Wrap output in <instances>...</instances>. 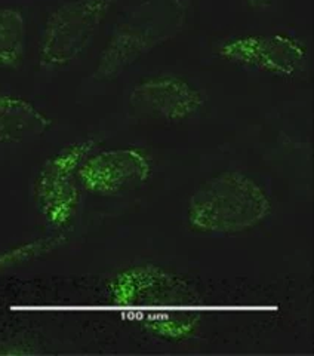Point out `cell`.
I'll return each mask as SVG.
<instances>
[{
  "mask_svg": "<svg viewBox=\"0 0 314 356\" xmlns=\"http://www.w3.org/2000/svg\"><path fill=\"white\" fill-rule=\"evenodd\" d=\"M123 316L170 341L193 337L200 325L196 294L184 280L154 264L133 266L108 284Z\"/></svg>",
  "mask_w": 314,
  "mask_h": 356,
  "instance_id": "1",
  "label": "cell"
},
{
  "mask_svg": "<svg viewBox=\"0 0 314 356\" xmlns=\"http://www.w3.org/2000/svg\"><path fill=\"white\" fill-rule=\"evenodd\" d=\"M190 0H145L132 6L120 21L101 52L95 81H111L132 64L185 29Z\"/></svg>",
  "mask_w": 314,
  "mask_h": 356,
  "instance_id": "2",
  "label": "cell"
},
{
  "mask_svg": "<svg viewBox=\"0 0 314 356\" xmlns=\"http://www.w3.org/2000/svg\"><path fill=\"white\" fill-rule=\"evenodd\" d=\"M272 211V202L252 178L226 171L201 184L188 200L190 227L209 235H233L249 230Z\"/></svg>",
  "mask_w": 314,
  "mask_h": 356,
  "instance_id": "3",
  "label": "cell"
},
{
  "mask_svg": "<svg viewBox=\"0 0 314 356\" xmlns=\"http://www.w3.org/2000/svg\"><path fill=\"white\" fill-rule=\"evenodd\" d=\"M115 0H73L53 9L44 22L39 63L44 69L72 64L94 39Z\"/></svg>",
  "mask_w": 314,
  "mask_h": 356,
  "instance_id": "4",
  "label": "cell"
},
{
  "mask_svg": "<svg viewBox=\"0 0 314 356\" xmlns=\"http://www.w3.org/2000/svg\"><path fill=\"white\" fill-rule=\"evenodd\" d=\"M95 143L94 138L76 141L43 163L35 181V197L42 216L51 226L63 229L73 221L81 202L77 171Z\"/></svg>",
  "mask_w": 314,
  "mask_h": 356,
  "instance_id": "5",
  "label": "cell"
},
{
  "mask_svg": "<svg viewBox=\"0 0 314 356\" xmlns=\"http://www.w3.org/2000/svg\"><path fill=\"white\" fill-rule=\"evenodd\" d=\"M229 63L280 77L297 76L307 60V49L288 35H246L230 38L217 47Z\"/></svg>",
  "mask_w": 314,
  "mask_h": 356,
  "instance_id": "6",
  "label": "cell"
},
{
  "mask_svg": "<svg viewBox=\"0 0 314 356\" xmlns=\"http://www.w3.org/2000/svg\"><path fill=\"white\" fill-rule=\"evenodd\" d=\"M149 156L140 149H111L89 153L78 166L81 186L89 193L113 196L125 188L147 181L151 175Z\"/></svg>",
  "mask_w": 314,
  "mask_h": 356,
  "instance_id": "7",
  "label": "cell"
},
{
  "mask_svg": "<svg viewBox=\"0 0 314 356\" xmlns=\"http://www.w3.org/2000/svg\"><path fill=\"white\" fill-rule=\"evenodd\" d=\"M129 103L138 115L163 122H183L204 107L205 95L181 77L160 74L133 88Z\"/></svg>",
  "mask_w": 314,
  "mask_h": 356,
  "instance_id": "8",
  "label": "cell"
},
{
  "mask_svg": "<svg viewBox=\"0 0 314 356\" xmlns=\"http://www.w3.org/2000/svg\"><path fill=\"white\" fill-rule=\"evenodd\" d=\"M52 127V119L30 102L0 91V144L38 138Z\"/></svg>",
  "mask_w": 314,
  "mask_h": 356,
  "instance_id": "9",
  "label": "cell"
},
{
  "mask_svg": "<svg viewBox=\"0 0 314 356\" xmlns=\"http://www.w3.org/2000/svg\"><path fill=\"white\" fill-rule=\"evenodd\" d=\"M27 26L17 8H0V70H15L24 61Z\"/></svg>",
  "mask_w": 314,
  "mask_h": 356,
  "instance_id": "10",
  "label": "cell"
},
{
  "mask_svg": "<svg viewBox=\"0 0 314 356\" xmlns=\"http://www.w3.org/2000/svg\"><path fill=\"white\" fill-rule=\"evenodd\" d=\"M63 242H64V236L40 238L36 241L21 243L18 247L0 252V270L28 263L31 260H36L42 257V255L49 254L53 250L61 247Z\"/></svg>",
  "mask_w": 314,
  "mask_h": 356,
  "instance_id": "11",
  "label": "cell"
}]
</instances>
